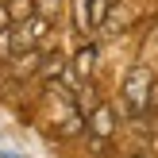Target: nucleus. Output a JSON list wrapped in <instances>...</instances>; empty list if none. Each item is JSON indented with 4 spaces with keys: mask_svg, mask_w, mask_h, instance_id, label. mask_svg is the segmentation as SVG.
Here are the masks:
<instances>
[{
    "mask_svg": "<svg viewBox=\"0 0 158 158\" xmlns=\"http://www.w3.org/2000/svg\"><path fill=\"white\" fill-rule=\"evenodd\" d=\"M50 39V15H27V19L12 23V50L23 54V50H43V43Z\"/></svg>",
    "mask_w": 158,
    "mask_h": 158,
    "instance_id": "f257e3e1",
    "label": "nucleus"
},
{
    "mask_svg": "<svg viewBox=\"0 0 158 158\" xmlns=\"http://www.w3.org/2000/svg\"><path fill=\"white\" fill-rule=\"evenodd\" d=\"M151 69L147 66H135L127 73V81H123V104H127V112L131 116H143L147 112V104H151Z\"/></svg>",
    "mask_w": 158,
    "mask_h": 158,
    "instance_id": "f03ea898",
    "label": "nucleus"
},
{
    "mask_svg": "<svg viewBox=\"0 0 158 158\" xmlns=\"http://www.w3.org/2000/svg\"><path fill=\"white\" fill-rule=\"evenodd\" d=\"M39 62H43V50H23V54H12V58H8V73H12V77L39 73Z\"/></svg>",
    "mask_w": 158,
    "mask_h": 158,
    "instance_id": "7ed1b4c3",
    "label": "nucleus"
},
{
    "mask_svg": "<svg viewBox=\"0 0 158 158\" xmlns=\"http://www.w3.org/2000/svg\"><path fill=\"white\" fill-rule=\"evenodd\" d=\"M39 73L46 77V81H58V77H69L73 81V69H69V62L62 58V54H43V62H39Z\"/></svg>",
    "mask_w": 158,
    "mask_h": 158,
    "instance_id": "20e7f679",
    "label": "nucleus"
},
{
    "mask_svg": "<svg viewBox=\"0 0 158 158\" xmlns=\"http://www.w3.org/2000/svg\"><path fill=\"white\" fill-rule=\"evenodd\" d=\"M89 127H93V135H97V139H108V135L116 131V116H112V108H108V104H97V108L89 112Z\"/></svg>",
    "mask_w": 158,
    "mask_h": 158,
    "instance_id": "39448f33",
    "label": "nucleus"
},
{
    "mask_svg": "<svg viewBox=\"0 0 158 158\" xmlns=\"http://www.w3.org/2000/svg\"><path fill=\"white\" fill-rule=\"evenodd\" d=\"M73 27L77 35H93V19H89V0H73Z\"/></svg>",
    "mask_w": 158,
    "mask_h": 158,
    "instance_id": "423d86ee",
    "label": "nucleus"
},
{
    "mask_svg": "<svg viewBox=\"0 0 158 158\" xmlns=\"http://www.w3.org/2000/svg\"><path fill=\"white\" fill-rule=\"evenodd\" d=\"M93 66H97V50H93V46H81V50H77V58H73V73L77 77H89L93 73Z\"/></svg>",
    "mask_w": 158,
    "mask_h": 158,
    "instance_id": "0eeeda50",
    "label": "nucleus"
},
{
    "mask_svg": "<svg viewBox=\"0 0 158 158\" xmlns=\"http://www.w3.org/2000/svg\"><path fill=\"white\" fill-rule=\"evenodd\" d=\"M108 8H112V0H89V19H93V31H97L100 23L108 19Z\"/></svg>",
    "mask_w": 158,
    "mask_h": 158,
    "instance_id": "6e6552de",
    "label": "nucleus"
},
{
    "mask_svg": "<svg viewBox=\"0 0 158 158\" xmlns=\"http://www.w3.org/2000/svg\"><path fill=\"white\" fill-rule=\"evenodd\" d=\"M8 27H12V12H8V4L0 0V31H8Z\"/></svg>",
    "mask_w": 158,
    "mask_h": 158,
    "instance_id": "1a4fd4ad",
    "label": "nucleus"
},
{
    "mask_svg": "<svg viewBox=\"0 0 158 158\" xmlns=\"http://www.w3.org/2000/svg\"><path fill=\"white\" fill-rule=\"evenodd\" d=\"M4 4H8V0H4Z\"/></svg>",
    "mask_w": 158,
    "mask_h": 158,
    "instance_id": "9d476101",
    "label": "nucleus"
}]
</instances>
